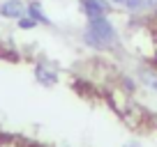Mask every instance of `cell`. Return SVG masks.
I'll return each instance as SVG.
<instances>
[{
  "mask_svg": "<svg viewBox=\"0 0 157 147\" xmlns=\"http://www.w3.org/2000/svg\"><path fill=\"white\" fill-rule=\"evenodd\" d=\"M58 78H60V74H58V69H56L51 62L39 60V62L35 64V81H37L39 85H44V88H53V85L58 83Z\"/></svg>",
  "mask_w": 157,
  "mask_h": 147,
  "instance_id": "2",
  "label": "cell"
},
{
  "mask_svg": "<svg viewBox=\"0 0 157 147\" xmlns=\"http://www.w3.org/2000/svg\"><path fill=\"white\" fill-rule=\"evenodd\" d=\"M109 2H116V5H123L125 0H109Z\"/></svg>",
  "mask_w": 157,
  "mask_h": 147,
  "instance_id": "10",
  "label": "cell"
},
{
  "mask_svg": "<svg viewBox=\"0 0 157 147\" xmlns=\"http://www.w3.org/2000/svg\"><path fill=\"white\" fill-rule=\"evenodd\" d=\"M139 78H141V83L146 85L148 90L157 92V71H152V69H141V74H139Z\"/></svg>",
  "mask_w": 157,
  "mask_h": 147,
  "instance_id": "6",
  "label": "cell"
},
{
  "mask_svg": "<svg viewBox=\"0 0 157 147\" xmlns=\"http://www.w3.org/2000/svg\"><path fill=\"white\" fill-rule=\"evenodd\" d=\"M25 7H28V2H23V0H2L0 2V19L19 21L25 14Z\"/></svg>",
  "mask_w": 157,
  "mask_h": 147,
  "instance_id": "3",
  "label": "cell"
},
{
  "mask_svg": "<svg viewBox=\"0 0 157 147\" xmlns=\"http://www.w3.org/2000/svg\"><path fill=\"white\" fill-rule=\"evenodd\" d=\"M81 12L88 19H97V16H106L111 12L109 0H81Z\"/></svg>",
  "mask_w": 157,
  "mask_h": 147,
  "instance_id": "4",
  "label": "cell"
},
{
  "mask_svg": "<svg viewBox=\"0 0 157 147\" xmlns=\"http://www.w3.org/2000/svg\"><path fill=\"white\" fill-rule=\"evenodd\" d=\"M83 41L86 46H90L95 51H109L118 44V30L106 16L88 19V25L83 30Z\"/></svg>",
  "mask_w": 157,
  "mask_h": 147,
  "instance_id": "1",
  "label": "cell"
},
{
  "mask_svg": "<svg viewBox=\"0 0 157 147\" xmlns=\"http://www.w3.org/2000/svg\"><path fill=\"white\" fill-rule=\"evenodd\" d=\"M123 7L132 14H139V12H146L148 9V0H125Z\"/></svg>",
  "mask_w": 157,
  "mask_h": 147,
  "instance_id": "7",
  "label": "cell"
},
{
  "mask_svg": "<svg viewBox=\"0 0 157 147\" xmlns=\"http://www.w3.org/2000/svg\"><path fill=\"white\" fill-rule=\"evenodd\" d=\"M123 147H141L139 142H127V145H123Z\"/></svg>",
  "mask_w": 157,
  "mask_h": 147,
  "instance_id": "9",
  "label": "cell"
},
{
  "mask_svg": "<svg viewBox=\"0 0 157 147\" xmlns=\"http://www.w3.org/2000/svg\"><path fill=\"white\" fill-rule=\"evenodd\" d=\"M37 25H39V23H37V21H35L30 14H23L19 21H16V28H19V30H23V32H25V30H35Z\"/></svg>",
  "mask_w": 157,
  "mask_h": 147,
  "instance_id": "8",
  "label": "cell"
},
{
  "mask_svg": "<svg viewBox=\"0 0 157 147\" xmlns=\"http://www.w3.org/2000/svg\"><path fill=\"white\" fill-rule=\"evenodd\" d=\"M25 14H30L39 25H49V23H51V19L46 16V12H44V7H42V2H39V0H30L28 7H25Z\"/></svg>",
  "mask_w": 157,
  "mask_h": 147,
  "instance_id": "5",
  "label": "cell"
}]
</instances>
